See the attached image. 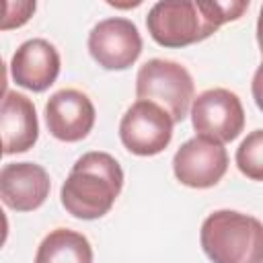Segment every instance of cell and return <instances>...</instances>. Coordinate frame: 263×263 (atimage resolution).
I'll return each instance as SVG.
<instances>
[{
    "label": "cell",
    "mask_w": 263,
    "mask_h": 263,
    "mask_svg": "<svg viewBox=\"0 0 263 263\" xmlns=\"http://www.w3.org/2000/svg\"><path fill=\"white\" fill-rule=\"evenodd\" d=\"M257 43H259V49L263 53V6L259 10V18H257Z\"/></svg>",
    "instance_id": "17"
},
{
    "label": "cell",
    "mask_w": 263,
    "mask_h": 263,
    "mask_svg": "<svg viewBox=\"0 0 263 263\" xmlns=\"http://www.w3.org/2000/svg\"><path fill=\"white\" fill-rule=\"evenodd\" d=\"M35 263H92V247L84 234L55 228L37 247Z\"/></svg>",
    "instance_id": "13"
},
{
    "label": "cell",
    "mask_w": 263,
    "mask_h": 263,
    "mask_svg": "<svg viewBox=\"0 0 263 263\" xmlns=\"http://www.w3.org/2000/svg\"><path fill=\"white\" fill-rule=\"evenodd\" d=\"M123 187V171L107 152L82 154L66 177L60 199L68 214L80 220L103 218L119 197Z\"/></svg>",
    "instance_id": "2"
},
{
    "label": "cell",
    "mask_w": 263,
    "mask_h": 263,
    "mask_svg": "<svg viewBox=\"0 0 263 263\" xmlns=\"http://www.w3.org/2000/svg\"><path fill=\"white\" fill-rule=\"evenodd\" d=\"M173 117L152 101H136L119 121L121 144L138 156L160 154L173 140Z\"/></svg>",
    "instance_id": "5"
},
{
    "label": "cell",
    "mask_w": 263,
    "mask_h": 263,
    "mask_svg": "<svg viewBox=\"0 0 263 263\" xmlns=\"http://www.w3.org/2000/svg\"><path fill=\"white\" fill-rule=\"evenodd\" d=\"M88 51L105 70H125L142 53V37L138 27L123 16L99 21L88 33Z\"/></svg>",
    "instance_id": "8"
},
{
    "label": "cell",
    "mask_w": 263,
    "mask_h": 263,
    "mask_svg": "<svg viewBox=\"0 0 263 263\" xmlns=\"http://www.w3.org/2000/svg\"><path fill=\"white\" fill-rule=\"evenodd\" d=\"M251 92H253V99H255L257 107L263 111V62L255 70V76H253V82H251Z\"/></svg>",
    "instance_id": "16"
},
{
    "label": "cell",
    "mask_w": 263,
    "mask_h": 263,
    "mask_svg": "<svg viewBox=\"0 0 263 263\" xmlns=\"http://www.w3.org/2000/svg\"><path fill=\"white\" fill-rule=\"evenodd\" d=\"M193 78L185 66L171 60H148L136 76L138 101L160 105L175 123H181L193 105Z\"/></svg>",
    "instance_id": "4"
},
{
    "label": "cell",
    "mask_w": 263,
    "mask_h": 263,
    "mask_svg": "<svg viewBox=\"0 0 263 263\" xmlns=\"http://www.w3.org/2000/svg\"><path fill=\"white\" fill-rule=\"evenodd\" d=\"M228 168V152L224 144L195 136L181 144V148L173 156V173L181 185L193 189L214 187Z\"/></svg>",
    "instance_id": "7"
},
{
    "label": "cell",
    "mask_w": 263,
    "mask_h": 263,
    "mask_svg": "<svg viewBox=\"0 0 263 263\" xmlns=\"http://www.w3.org/2000/svg\"><path fill=\"white\" fill-rule=\"evenodd\" d=\"M191 123L197 136L220 144L232 142L245 127V109L240 99L228 88H210L193 99Z\"/></svg>",
    "instance_id": "6"
},
{
    "label": "cell",
    "mask_w": 263,
    "mask_h": 263,
    "mask_svg": "<svg viewBox=\"0 0 263 263\" xmlns=\"http://www.w3.org/2000/svg\"><path fill=\"white\" fill-rule=\"evenodd\" d=\"M60 64L58 49L47 39L35 37L16 47L10 60V74L18 86L33 92H43L55 82Z\"/></svg>",
    "instance_id": "11"
},
{
    "label": "cell",
    "mask_w": 263,
    "mask_h": 263,
    "mask_svg": "<svg viewBox=\"0 0 263 263\" xmlns=\"http://www.w3.org/2000/svg\"><path fill=\"white\" fill-rule=\"evenodd\" d=\"M92 101L76 88H62L45 103V123L49 134L62 142H80L95 125Z\"/></svg>",
    "instance_id": "9"
},
{
    "label": "cell",
    "mask_w": 263,
    "mask_h": 263,
    "mask_svg": "<svg viewBox=\"0 0 263 263\" xmlns=\"http://www.w3.org/2000/svg\"><path fill=\"white\" fill-rule=\"evenodd\" d=\"M51 181L35 162H8L0 171V197L14 212H33L47 199Z\"/></svg>",
    "instance_id": "10"
},
{
    "label": "cell",
    "mask_w": 263,
    "mask_h": 263,
    "mask_svg": "<svg viewBox=\"0 0 263 263\" xmlns=\"http://www.w3.org/2000/svg\"><path fill=\"white\" fill-rule=\"evenodd\" d=\"M249 0H162L146 16L150 37L162 47H185L214 35L224 23L240 18Z\"/></svg>",
    "instance_id": "1"
},
{
    "label": "cell",
    "mask_w": 263,
    "mask_h": 263,
    "mask_svg": "<svg viewBox=\"0 0 263 263\" xmlns=\"http://www.w3.org/2000/svg\"><path fill=\"white\" fill-rule=\"evenodd\" d=\"M199 242L212 263H263V222L242 212L210 214L201 224Z\"/></svg>",
    "instance_id": "3"
},
{
    "label": "cell",
    "mask_w": 263,
    "mask_h": 263,
    "mask_svg": "<svg viewBox=\"0 0 263 263\" xmlns=\"http://www.w3.org/2000/svg\"><path fill=\"white\" fill-rule=\"evenodd\" d=\"M0 132H2V152L6 156L27 152L29 148L35 146L39 138V121H37L35 105L29 97L16 90H4Z\"/></svg>",
    "instance_id": "12"
},
{
    "label": "cell",
    "mask_w": 263,
    "mask_h": 263,
    "mask_svg": "<svg viewBox=\"0 0 263 263\" xmlns=\"http://www.w3.org/2000/svg\"><path fill=\"white\" fill-rule=\"evenodd\" d=\"M236 166L251 181H263V129L247 134L236 148Z\"/></svg>",
    "instance_id": "14"
},
{
    "label": "cell",
    "mask_w": 263,
    "mask_h": 263,
    "mask_svg": "<svg viewBox=\"0 0 263 263\" xmlns=\"http://www.w3.org/2000/svg\"><path fill=\"white\" fill-rule=\"evenodd\" d=\"M33 12H35V2H6L0 29L8 31L14 27H21L31 18Z\"/></svg>",
    "instance_id": "15"
}]
</instances>
